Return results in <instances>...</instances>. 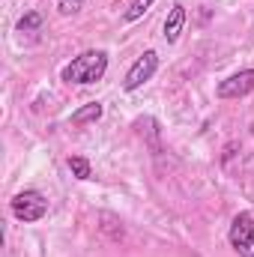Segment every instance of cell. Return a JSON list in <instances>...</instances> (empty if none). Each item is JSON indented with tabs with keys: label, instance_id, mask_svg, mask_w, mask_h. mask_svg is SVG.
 <instances>
[{
	"label": "cell",
	"instance_id": "6da1fadb",
	"mask_svg": "<svg viewBox=\"0 0 254 257\" xmlns=\"http://www.w3.org/2000/svg\"><path fill=\"white\" fill-rule=\"evenodd\" d=\"M105 72H108V54H105L102 48H90V51H84V54L72 57V63L63 66L60 81L87 87V84L102 81V78H105Z\"/></svg>",
	"mask_w": 254,
	"mask_h": 257
},
{
	"label": "cell",
	"instance_id": "7a4b0ae2",
	"mask_svg": "<svg viewBox=\"0 0 254 257\" xmlns=\"http://www.w3.org/2000/svg\"><path fill=\"white\" fill-rule=\"evenodd\" d=\"M9 209H12V215L18 221L36 224V221H42L48 215V197L42 192H36V189H24V192H18L9 200Z\"/></svg>",
	"mask_w": 254,
	"mask_h": 257
},
{
	"label": "cell",
	"instance_id": "3957f363",
	"mask_svg": "<svg viewBox=\"0 0 254 257\" xmlns=\"http://www.w3.org/2000/svg\"><path fill=\"white\" fill-rule=\"evenodd\" d=\"M230 248L239 257H254V215L251 212H236L227 230Z\"/></svg>",
	"mask_w": 254,
	"mask_h": 257
},
{
	"label": "cell",
	"instance_id": "277c9868",
	"mask_svg": "<svg viewBox=\"0 0 254 257\" xmlns=\"http://www.w3.org/2000/svg\"><path fill=\"white\" fill-rule=\"evenodd\" d=\"M156 72H159V54H156V51H144L135 63L129 66L126 78H123V90H126V93L141 90V87H144Z\"/></svg>",
	"mask_w": 254,
	"mask_h": 257
},
{
	"label": "cell",
	"instance_id": "5b68a950",
	"mask_svg": "<svg viewBox=\"0 0 254 257\" xmlns=\"http://www.w3.org/2000/svg\"><path fill=\"white\" fill-rule=\"evenodd\" d=\"M254 93V69H239L233 75H227L224 81H218L215 96L218 99H245Z\"/></svg>",
	"mask_w": 254,
	"mask_h": 257
},
{
	"label": "cell",
	"instance_id": "8992f818",
	"mask_svg": "<svg viewBox=\"0 0 254 257\" xmlns=\"http://www.w3.org/2000/svg\"><path fill=\"white\" fill-rule=\"evenodd\" d=\"M183 27H186V6L177 0V3H171V9H168V18H165V42L168 45H174L177 39H180V33H183Z\"/></svg>",
	"mask_w": 254,
	"mask_h": 257
},
{
	"label": "cell",
	"instance_id": "52a82bcc",
	"mask_svg": "<svg viewBox=\"0 0 254 257\" xmlns=\"http://www.w3.org/2000/svg\"><path fill=\"white\" fill-rule=\"evenodd\" d=\"M102 114H105V105H102V102H87L84 108H78V111L72 114V126L96 123V120H102Z\"/></svg>",
	"mask_w": 254,
	"mask_h": 257
},
{
	"label": "cell",
	"instance_id": "ba28073f",
	"mask_svg": "<svg viewBox=\"0 0 254 257\" xmlns=\"http://www.w3.org/2000/svg\"><path fill=\"white\" fill-rule=\"evenodd\" d=\"M69 171H72V177L75 180H93V165H90V159H84V156H69Z\"/></svg>",
	"mask_w": 254,
	"mask_h": 257
},
{
	"label": "cell",
	"instance_id": "9c48e42d",
	"mask_svg": "<svg viewBox=\"0 0 254 257\" xmlns=\"http://www.w3.org/2000/svg\"><path fill=\"white\" fill-rule=\"evenodd\" d=\"M42 27V15L39 12H24L21 18H18V33H33V30H39Z\"/></svg>",
	"mask_w": 254,
	"mask_h": 257
},
{
	"label": "cell",
	"instance_id": "30bf717a",
	"mask_svg": "<svg viewBox=\"0 0 254 257\" xmlns=\"http://www.w3.org/2000/svg\"><path fill=\"white\" fill-rule=\"evenodd\" d=\"M153 3H156V0H132V6L126 9V15H123V18H126V21H138V18H141Z\"/></svg>",
	"mask_w": 254,
	"mask_h": 257
},
{
	"label": "cell",
	"instance_id": "8fae6325",
	"mask_svg": "<svg viewBox=\"0 0 254 257\" xmlns=\"http://www.w3.org/2000/svg\"><path fill=\"white\" fill-rule=\"evenodd\" d=\"M81 9H84V0H57V12L66 15V18L69 15H78Z\"/></svg>",
	"mask_w": 254,
	"mask_h": 257
}]
</instances>
